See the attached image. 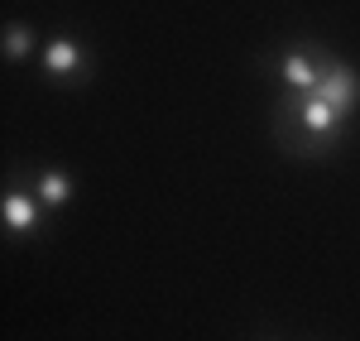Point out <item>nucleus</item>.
I'll return each instance as SVG.
<instances>
[{
  "label": "nucleus",
  "mask_w": 360,
  "mask_h": 341,
  "mask_svg": "<svg viewBox=\"0 0 360 341\" xmlns=\"http://www.w3.org/2000/svg\"><path fill=\"white\" fill-rule=\"evenodd\" d=\"M49 217H53V212L39 202V193H34V183H29V178H15V183L5 188V198H0V226H5V236L29 240V236H39V231H44Z\"/></svg>",
  "instance_id": "nucleus-3"
},
{
  "label": "nucleus",
  "mask_w": 360,
  "mask_h": 341,
  "mask_svg": "<svg viewBox=\"0 0 360 341\" xmlns=\"http://www.w3.org/2000/svg\"><path fill=\"white\" fill-rule=\"evenodd\" d=\"M29 183H34V193H39V202H44L49 212H63V207L72 202V193H77L72 173L58 169V164H49V169H34V173H29Z\"/></svg>",
  "instance_id": "nucleus-6"
},
{
  "label": "nucleus",
  "mask_w": 360,
  "mask_h": 341,
  "mask_svg": "<svg viewBox=\"0 0 360 341\" xmlns=\"http://www.w3.org/2000/svg\"><path fill=\"white\" fill-rule=\"evenodd\" d=\"M346 125H351V115H341L317 91H278L274 96L269 130H274V144L288 159H322V154L341 149Z\"/></svg>",
  "instance_id": "nucleus-1"
},
{
  "label": "nucleus",
  "mask_w": 360,
  "mask_h": 341,
  "mask_svg": "<svg viewBox=\"0 0 360 341\" xmlns=\"http://www.w3.org/2000/svg\"><path fill=\"white\" fill-rule=\"evenodd\" d=\"M317 96L322 101H332L341 115H356L360 111V72L346 63V58H327V67H322V82H317Z\"/></svg>",
  "instance_id": "nucleus-5"
},
{
  "label": "nucleus",
  "mask_w": 360,
  "mask_h": 341,
  "mask_svg": "<svg viewBox=\"0 0 360 341\" xmlns=\"http://www.w3.org/2000/svg\"><path fill=\"white\" fill-rule=\"evenodd\" d=\"M0 49H5V63H29V58H39V34L25 25V20H15V25H5V39H0Z\"/></svg>",
  "instance_id": "nucleus-7"
},
{
  "label": "nucleus",
  "mask_w": 360,
  "mask_h": 341,
  "mask_svg": "<svg viewBox=\"0 0 360 341\" xmlns=\"http://www.w3.org/2000/svg\"><path fill=\"white\" fill-rule=\"evenodd\" d=\"M269 72H274V86L278 91H317L322 82V67H327V58L332 49H322V44H307V39H293V44H283L278 53H269Z\"/></svg>",
  "instance_id": "nucleus-2"
},
{
  "label": "nucleus",
  "mask_w": 360,
  "mask_h": 341,
  "mask_svg": "<svg viewBox=\"0 0 360 341\" xmlns=\"http://www.w3.org/2000/svg\"><path fill=\"white\" fill-rule=\"evenodd\" d=\"M39 67L53 82H86L91 77V49H86L82 39H72V34H53L39 49Z\"/></svg>",
  "instance_id": "nucleus-4"
}]
</instances>
